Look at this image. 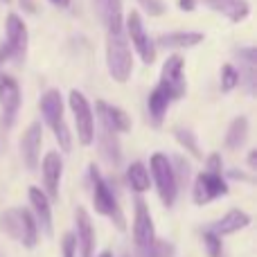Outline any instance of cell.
Wrapping results in <instances>:
<instances>
[{
	"label": "cell",
	"mask_w": 257,
	"mask_h": 257,
	"mask_svg": "<svg viewBox=\"0 0 257 257\" xmlns=\"http://www.w3.org/2000/svg\"><path fill=\"white\" fill-rule=\"evenodd\" d=\"M70 108L75 115V124H77V136H79L81 145H93L95 140V117H93V108H90L88 99L84 97V93L79 90H70Z\"/></svg>",
	"instance_id": "ba28073f"
},
{
	"label": "cell",
	"mask_w": 257,
	"mask_h": 257,
	"mask_svg": "<svg viewBox=\"0 0 257 257\" xmlns=\"http://www.w3.org/2000/svg\"><path fill=\"white\" fill-rule=\"evenodd\" d=\"M99 257H113L111 250H104V253H99Z\"/></svg>",
	"instance_id": "74e56055"
},
{
	"label": "cell",
	"mask_w": 257,
	"mask_h": 257,
	"mask_svg": "<svg viewBox=\"0 0 257 257\" xmlns=\"http://www.w3.org/2000/svg\"><path fill=\"white\" fill-rule=\"evenodd\" d=\"M43 183H45V196L50 201L59 199V183H61V174H63V158L57 151H50L43 158Z\"/></svg>",
	"instance_id": "e0dca14e"
},
{
	"label": "cell",
	"mask_w": 257,
	"mask_h": 257,
	"mask_svg": "<svg viewBox=\"0 0 257 257\" xmlns=\"http://www.w3.org/2000/svg\"><path fill=\"white\" fill-rule=\"evenodd\" d=\"M183 59L178 54H172V57L165 61L163 72H160V88L169 95V99H181L185 97L187 93V79H185V70H183Z\"/></svg>",
	"instance_id": "9c48e42d"
},
{
	"label": "cell",
	"mask_w": 257,
	"mask_h": 257,
	"mask_svg": "<svg viewBox=\"0 0 257 257\" xmlns=\"http://www.w3.org/2000/svg\"><path fill=\"white\" fill-rule=\"evenodd\" d=\"M246 226H250V214L244 212V210H230L219 221H214L208 230L214 232L217 237H223V235H232L237 230H244Z\"/></svg>",
	"instance_id": "d6986e66"
},
{
	"label": "cell",
	"mask_w": 257,
	"mask_h": 257,
	"mask_svg": "<svg viewBox=\"0 0 257 257\" xmlns=\"http://www.w3.org/2000/svg\"><path fill=\"white\" fill-rule=\"evenodd\" d=\"M124 27H126V34L131 36V43L133 48L138 50V54H140V59L149 66V63L156 61V48H154V41L149 39V34H147L145 25H142V18L138 12H131L126 16L124 21Z\"/></svg>",
	"instance_id": "8fae6325"
},
{
	"label": "cell",
	"mask_w": 257,
	"mask_h": 257,
	"mask_svg": "<svg viewBox=\"0 0 257 257\" xmlns=\"http://www.w3.org/2000/svg\"><path fill=\"white\" fill-rule=\"evenodd\" d=\"M75 239L79 244L81 257H93L95 250V230H93V223H90V217L86 212V208H77L75 210Z\"/></svg>",
	"instance_id": "ac0fdd59"
},
{
	"label": "cell",
	"mask_w": 257,
	"mask_h": 257,
	"mask_svg": "<svg viewBox=\"0 0 257 257\" xmlns=\"http://www.w3.org/2000/svg\"><path fill=\"white\" fill-rule=\"evenodd\" d=\"M95 12L99 21L104 23L108 34H122L124 32V12H122V0H93Z\"/></svg>",
	"instance_id": "9a60e30c"
},
{
	"label": "cell",
	"mask_w": 257,
	"mask_h": 257,
	"mask_svg": "<svg viewBox=\"0 0 257 257\" xmlns=\"http://www.w3.org/2000/svg\"><path fill=\"white\" fill-rule=\"evenodd\" d=\"M30 194V203H32V210H34V221L39 226V230H43L48 237H52V208H50V199L45 196V192L41 187H34L32 185L27 190Z\"/></svg>",
	"instance_id": "2e32d148"
},
{
	"label": "cell",
	"mask_w": 257,
	"mask_h": 257,
	"mask_svg": "<svg viewBox=\"0 0 257 257\" xmlns=\"http://www.w3.org/2000/svg\"><path fill=\"white\" fill-rule=\"evenodd\" d=\"M41 145H43V126H41V122H32L21 138V156L27 169L39 167Z\"/></svg>",
	"instance_id": "5bb4252c"
},
{
	"label": "cell",
	"mask_w": 257,
	"mask_h": 257,
	"mask_svg": "<svg viewBox=\"0 0 257 257\" xmlns=\"http://www.w3.org/2000/svg\"><path fill=\"white\" fill-rule=\"evenodd\" d=\"M52 5H57V7H68L70 5V0H50Z\"/></svg>",
	"instance_id": "8d00e7d4"
},
{
	"label": "cell",
	"mask_w": 257,
	"mask_h": 257,
	"mask_svg": "<svg viewBox=\"0 0 257 257\" xmlns=\"http://www.w3.org/2000/svg\"><path fill=\"white\" fill-rule=\"evenodd\" d=\"M205 163H208V172L221 174V158H219V154H210L208 158H205Z\"/></svg>",
	"instance_id": "d6a6232c"
},
{
	"label": "cell",
	"mask_w": 257,
	"mask_h": 257,
	"mask_svg": "<svg viewBox=\"0 0 257 257\" xmlns=\"http://www.w3.org/2000/svg\"><path fill=\"white\" fill-rule=\"evenodd\" d=\"M126 183L131 185V190L136 194H142V192L149 190L151 185V176L147 172V167L142 163H131L126 169Z\"/></svg>",
	"instance_id": "d4e9b609"
},
{
	"label": "cell",
	"mask_w": 257,
	"mask_h": 257,
	"mask_svg": "<svg viewBox=\"0 0 257 257\" xmlns=\"http://www.w3.org/2000/svg\"><path fill=\"white\" fill-rule=\"evenodd\" d=\"M27 54V25L16 14H9L5 23V41L0 43V66L9 59L21 63Z\"/></svg>",
	"instance_id": "5b68a950"
},
{
	"label": "cell",
	"mask_w": 257,
	"mask_h": 257,
	"mask_svg": "<svg viewBox=\"0 0 257 257\" xmlns=\"http://www.w3.org/2000/svg\"><path fill=\"white\" fill-rule=\"evenodd\" d=\"M154 239H156L154 219H151L147 203L138 196L136 199V217H133V241H136L138 250H140V248H147Z\"/></svg>",
	"instance_id": "7c38bea8"
},
{
	"label": "cell",
	"mask_w": 257,
	"mask_h": 257,
	"mask_svg": "<svg viewBox=\"0 0 257 257\" xmlns=\"http://www.w3.org/2000/svg\"><path fill=\"white\" fill-rule=\"evenodd\" d=\"M235 57L239 59V63L244 66V72H246V90H248V95H255V68H257V52H255V48H241V50H237Z\"/></svg>",
	"instance_id": "cb8c5ba5"
},
{
	"label": "cell",
	"mask_w": 257,
	"mask_h": 257,
	"mask_svg": "<svg viewBox=\"0 0 257 257\" xmlns=\"http://www.w3.org/2000/svg\"><path fill=\"white\" fill-rule=\"evenodd\" d=\"M63 257H75L77 253V239H75V232H68L63 235Z\"/></svg>",
	"instance_id": "1f68e13d"
},
{
	"label": "cell",
	"mask_w": 257,
	"mask_h": 257,
	"mask_svg": "<svg viewBox=\"0 0 257 257\" xmlns=\"http://www.w3.org/2000/svg\"><path fill=\"white\" fill-rule=\"evenodd\" d=\"M149 167H151V176L156 181V187H158L160 201H163L167 208H172L174 201H176L178 194V178H176V169H174L172 160L165 154L156 151L149 158Z\"/></svg>",
	"instance_id": "8992f818"
},
{
	"label": "cell",
	"mask_w": 257,
	"mask_h": 257,
	"mask_svg": "<svg viewBox=\"0 0 257 257\" xmlns=\"http://www.w3.org/2000/svg\"><path fill=\"white\" fill-rule=\"evenodd\" d=\"M0 3H12V0H0Z\"/></svg>",
	"instance_id": "f35d334b"
},
{
	"label": "cell",
	"mask_w": 257,
	"mask_h": 257,
	"mask_svg": "<svg viewBox=\"0 0 257 257\" xmlns=\"http://www.w3.org/2000/svg\"><path fill=\"white\" fill-rule=\"evenodd\" d=\"M194 203L196 205H208L212 201L221 199V196L228 194V183L223 178V174L217 172H201L194 181Z\"/></svg>",
	"instance_id": "30bf717a"
},
{
	"label": "cell",
	"mask_w": 257,
	"mask_h": 257,
	"mask_svg": "<svg viewBox=\"0 0 257 257\" xmlns=\"http://www.w3.org/2000/svg\"><path fill=\"white\" fill-rule=\"evenodd\" d=\"M203 41L201 32H172V34H163L158 36L156 45L160 48H169V50H185V48H194Z\"/></svg>",
	"instance_id": "44dd1931"
},
{
	"label": "cell",
	"mask_w": 257,
	"mask_h": 257,
	"mask_svg": "<svg viewBox=\"0 0 257 257\" xmlns=\"http://www.w3.org/2000/svg\"><path fill=\"white\" fill-rule=\"evenodd\" d=\"M174 138H176L178 145H181L190 156H194L196 160H203V154H201V149H199V140H196V136H194L192 128L176 126L174 128Z\"/></svg>",
	"instance_id": "484cf974"
},
{
	"label": "cell",
	"mask_w": 257,
	"mask_h": 257,
	"mask_svg": "<svg viewBox=\"0 0 257 257\" xmlns=\"http://www.w3.org/2000/svg\"><path fill=\"white\" fill-rule=\"evenodd\" d=\"M88 181H90V190H93V205L102 217H108L115 221V226L120 230H124V214H122L120 205H117V199L113 194V190L108 187V183L102 178L97 165H90L88 167Z\"/></svg>",
	"instance_id": "7a4b0ae2"
},
{
	"label": "cell",
	"mask_w": 257,
	"mask_h": 257,
	"mask_svg": "<svg viewBox=\"0 0 257 257\" xmlns=\"http://www.w3.org/2000/svg\"><path fill=\"white\" fill-rule=\"evenodd\" d=\"M237 84H239V70H237L232 63H223L221 66V90L223 93H230Z\"/></svg>",
	"instance_id": "f1b7e54d"
},
{
	"label": "cell",
	"mask_w": 257,
	"mask_h": 257,
	"mask_svg": "<svg viewBox=\"0 0 257 257\" xmlns=\"http://www.w3.org/2000/svg\"><path fill=\"white\" fill-rule=\"evenodd\" d=\"M0 230L7 232L12 239L23 244L25 248H34L39 241V226L30 210L25 208H9L0 214Z\"/></svg>",
	"instance_id": "6da1fadb"
},
{
	"label": "cell",
	"mask_w": 257,
	"mask_h": 257,
	"mask_svg": "<svg viewBox=\"0 0 257 257\" xmlns=\"http://www.w3.org/2000/svg\"><path fill=\"white\" fill-rule=\"evenodd\" d=\"M257 151L253 149V151H250V154H248V165H250V167H255V165H257Z\"/></svg>",
	"instance_id": "d590c367"
},
{
	"label": "cell",
	"mask_w": 257,
	"mask_h": 257,
	"mask_svg": "<svg viewBox=\"0 0 257 257\" xmlns=\"http://www.w3.org/2000/svg\"><path fill=\"white\" fill-rule=\"evenodd\" d=\"M201 3H203L205 7H210L212 12L226 16L228 21H232V23L244 21L250 14V5L246 3V0H201Z\"/></svg>",
	"instance_id": "ffe728a7"
},
{
	"label": "cell",
	"mask_w": 257,
	"mask_h": 257,
	"mask_svg": "<svg viewBox=\"0 0 257 257\" xmlns=\"http://www.w3.org/2000/svg\"><path fill=\"white\" fill-rule=\"evenodd\" d=\"M95 111H97V117H99V122H102L104 131L113 133V136H115V133L131 131V117H128L122 108L99 99V102H95Z\"/></svg>",
	"instance_id": "4fadbf2b"
},
{
	"label": "cell",
	"mask_w": 257,
	"mask_h": 257,
	"mask_svg": "<svg viewBox=\"0 0 257 257\" xmlns=\"http://www.w3.org/2000/svg\"><path fill=\"white\" fill-rule=\"evenodd\" d=\"M21 111V86L7 72H0V122L5 128H12Z\"/></svg>",
	"instance_id": "52a82bcc"
},
{
	"label": "cell",
	"mask_w": 257,
	"mask_h": 257,
	"mask_svg": "<svg viewBox=\"0 0 257 257\" xmlns=\"http://www.w3.org/2000/svg\"><path fill=\"white\" fill-rule=\"evenodd\" d=\"M246 140H248V117L239 115L228 126L226 142H223V145H226V149H239V147H244Z\"/></svg>",
	"instance_id": "603a6c76"
},
{
	"label": "cell",
	"mask_w": 257,
	"mask_h": 257,
	"mask_svg": "<svg viewBox=\"0 0 257 257\" xmlns=\"http://www.w3.org/2000/svg\"><path fill=\"white\" fill-rule=\"evenodd\" d=\"M106 66L115 81H120V84L128 81L131 70H133V54L126 43L124 32H122V34L106 36Z\"/></svg>",
	"instance_id": "277c9868"
},
{
	"label": "cell",
	"mask_w": 257,
	"mask_h": 257,
	"mask_svg": "<svg viewBox=\"0 0 257 257\" xmlns=\"http://www.w3.org/2000/svg\"><path fill=\"white\" fill-rule=\"evenodd\" d=\"M21 7H25L27 12H34V3L32 0H21Z\"/></svg>",
	"instance_id": "e575fe53"
},
{
	"label": "cell",
	"mask_w": 257,
	"mask_h": 257,
	"mask_svg": "<svg viewBox=\"0 0 257 257\" xmlns=\"http://www.w3.org/2000/svg\"><path fill=\"white\" fill-rule=\"evenodd\" d=\"M203 246L208 250V257H221V237H217L214 232H203Z\"/></svg>",
	"instance_id": "f546056e"
},
{
	"label": "cell",
	"mask_w": 257,
	"mask_h": 257,
	"mask_svg": "<svg viewBox=\"0 0 257 257\" xmlns=\"http://www.w3.org/2000/svg\"><path fill=\"white\" fill-rule=\"evenodd\" d=\"M169 95L165 93L160 86H156L154 90H151V95H149V99H147V108H149V115H151V120H154V126H160V122H163V117H165V113H167V108H169Z\"/></svg>",
	"instance_id": "7402d4cb"
},
{
	"label": "cell",
	"mask_w": 257,
	"mask_h": 257,
	"mask_svg": "<svg viewBox=\"0 0 257 257\" xmlns=\"http://www.w3.org/2000/svg\"><path fill=\"white\" fill-rule=\"evenodd\" d=\"M99 149H102V156L108 160V163H120V142L113 133L102 131V140H99Z\"/></svg>",
	"instance_id": "83f0119b"
},
{
	"label": "cell",
	"mask_w": 257,
	"mask_h": 257,
	"mask_svg": "<svg viewBox=\"0 0 257 257\" xmlns=\"http://www.w3.org/2000/svg\"><path fill=\"white\" fill-rule=\"evenodd\" d=\"M138 3H140L142 9H145L147 14H151V16H163L165 14V3L163 0H138Z\"/></svg>",
	"instance_id": "4dcf8cb0"
},
{
	"label": "cell",
	"mask_w": 257,
	"mask_h": 257,
	"mask_svg": "<svg viewBox=\"0 0 257 257\" xmlns=\"http://www.w3.org/2000/svg\"><path fill=\"white\" fill-rule=\"evenodd\" d=\"M196 7V0H178V9H183V12H194Z\"/></svg>",
	"instance_id": "836d02e7"
},
{
	"label": "cell",
	"mask_w": 257,
	"mask_h": 257,
	"mask_svg": "<svg viewBox=\"0 0 257 257\" xmlns=\"http://www.w3.org/2000/svg\"><path fill=\"white\" fill-rule=\"evenodd\" d=\"M39 108H41V115H43L45 124L52 128L59 147L68 154V151L72 149V136H70L68 124L63 122V97H61V93H59V90H48V93L41 97Z\"/></svg>",
	"instance_id": "3957f363"
},
{
	"label": "cell",
	"mask_w": 257,
	"mask_h": 257,
	"mask_svg": "<svg viewBox=\"0 0 257 257\" xmlns=\"http://www.w3.org/2000/svg\"><path fill=\"white\" fill-rule=\"evenodd\" d=\"M176 248H174L172 241H165V239H154L147 248L138 250V257H174Z\"/></svg>",
	"instance_id": "4316f807"
}]
</instances>
